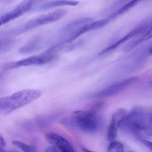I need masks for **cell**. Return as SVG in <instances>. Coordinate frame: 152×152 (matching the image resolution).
Wrapping results in <instances>:
<instances>
[{
  "label": "cell",
  "instance_id": "cell-23",
  "mask_svg": "<svg viewBox=\"0 0 152 152\" xmlns=\"http://www.w3.org/2000/svg\"><path fill=\"white\" fill-rule=\"evenodd\" d=\"M0 152H6L5 150H4L2 148L0 147Z\"/></svg>",
  "mask_w": 152,
  "mask_h": 152
},
{
  "label": "cell",
  "instance_id": "cell-17",
  "mask_svg": "<svg viewBox=\"0 0 152 152\" xmlns=\"http://www.w3.org/2000/svg\"><path fill=\"white\" fill-rule=\"evenodd\" d=\"M124 146L120 142L113 141L108 146L107 152H123Z\"/></svg>",
  "mask_w": 152,
  "mask_h": 152
},
{
  "label": "cell",
  "instance_id": "cell-10",
  "mask_svg": "<svg viewBox=\"0 0 152 152\" xmlns=\"http://www.w3.org/2000/svg\"><path fill=\"white\" fill-rule=\"evenodd\" d=\"M45 138L49 143L58 148L61 152H76L70 143L66 138L58 134H47Z\"/></svg>",
  "mask_w": 152,
  "mask_h": 152
},
{
  "label": "cell",
  "instance_id": "cell-11",
  "mask_svg": "<svg viewBox=\"0 0 152 152\" xmlns=\"http://www.w3.org/2000/svg\"><path fill=\"white\" fill-rule=\"evenodd\" d=\"M94 21V19L90 17H84L76 19L61 28L58 32V35L62 39L80 27Z\"/></svg>",
  "mask_w": 152,
  "mask_h": 152
},
{
  "label": "cell",
  "instance_id": "cell-7",
  "mask_svg": "<svg viewBox=\"0 0 152 152\" xmlns=\"http://www.w3.org/2000/svg\"><path fill=\"white\" fill-rule=\"evenodd\" d=\"M33 5V1H22L12 10L0 17V26L16 19L29 11L32 9Z\"/></svg>",
  "mask_w": 152,
  "mask_h": 152
},
{
  "label": "cell",
  "instance_id": "cell-14",
  "mask_svg": "<svg viewBox=\"0 0 152 152\" xmlns=\"http://www.w3.org/2000/svg\"><path fill=\"white\" fill-rule=\"evenodd\" d=\"M41 38L40 37H35L32 38L28 43L23 46L20 50V52L22 54H29L37 51L40 47V43Z\"/></svg>",
  "mask_w": 152,
  "mask_h": 152
},
{
  "label": "cell",
  "instance_id": "cell-21",
  "mask_svg": "<svg viewBox=\"0 0 152 152\" xmlns=\"http://www.w3.org/2000/svg\"><path fill=\"white\" fill-rule=\"evenodd\" d=\"M149 125L152 130V116L149 117Z\"/></svg>",
  "mask_w": 152,
  "mask_h": 152
},
{
  "label": "cell",
  "instance_id": "cell-22",
  "mask_svg": "<svg viewBox=\"0 0 152 152\" xmlns=\"http://www.w3.org/2000/svg\"><path fill=\"white\" fill-rule=\"evenodd\" d=\"M82 151L83 152H96L93 151H90V150L86 149V148H82Z\"/></svg>",
  "mask_w": 152,
  "mask_h": 152
},
{
  "label": "cell",
  "instance_id": "cell-24",
  "mask_svg": "<svg viewBox=\"0 0 152 152\" xmlns=\"http://www.w3.org/2000/svg\"><path fill=\"white\" fill-rule=\"evenodd\" d=\"M149 53H150V54H152V46L149 50Z\"/></svg>",
  "mask_w": 152,
  "mask_h": 152
},
{
  "label": "cell",
  "instance_id": "cell-15",
  "mask_svg": "<svg viewBox=\"0 0 152 152\" xmlns=\"http://www.w3.org/2000/svg\"><path fill=\"white\" fill-rule=\"evenodd\" d=\"M138 2H139V1H137V0H134V1L129 2L128 3L122 6L121 8L117 10L116 12L108 16L107 18H106V19L109 23L110 21L115 19L117 17L122 15L123 13H125V12L130 10L131 8L136 5Z\"/></svg>",
  "mask_w": 152,
  "mask_h": 152
},
{
  "label": "cell",
  "instance_id": "cell-27",
  "mask_svg": "<svg viewBox=\"0 0 152 152\" xmlns=\"http://www.w3.org/2000/svg\"></svg>",
  "mask_w": 152,
  "mask_h": 152
},
{
  "label": "cell",
  "instance_id": "cell-6",
  "mask_svg": "<svg viewBox=\"0 0 152 152\" xmlns=\"http://www.w3.org/2000/svg\"><path fill=\"white\" fill-rule=\"evenodd\" d=\"M136 77H130L115 83L105 89L89 95V98H97L109 97L116 95L122 92L127 87L137 81Z\"/></svg>",
  "mask_w": 152,
  "mask_h": 152
},
{
  "label": "cell",
  "instance_id": "cell-26",
  "mask_svg": "<svg viewBox=\"0 0 152 152\" xmlns=\"http://www.w3.org/2000/svg\"><path fill=\"white\" fill-rule=\"evenodd\" d=\"M18 152L14 151H11V152Z\"/></svg>",
  "mask_w": 152,
  "mask_h": 152
},
{
  "label": "cell",
  "instance_id": "cell-16",
  "mask_svg": "<svg viewBox=\"0 0 152 152\" xmlns=\"http://www.w3.org/2000/svg\"><path fill=\"white\" fill-rule=\"evenodd\" d=\"M12 143L13 145L23 152H37V150L35 146L27 144L21 141L14 140L12 141Z\"/></svg>",
  "mask_w": 152,
  "mask_h": 152
},
{
  "label": "cell",
  "instance_id": "cell-8",
  "mask_svg": "<svg viewBox=\"0 0 152 152\" xmlns=\"http://www.w3.org/2000/svg\"><path fill=\"white\" fill-rule=\"evenodd\" d=\"M126 115V111L122 109H119L113 113L107 132V137L110 142L116 139L118 130L122 126Z\"/></svg>",
  "mask_w": 152,
  "mask_h": 152
},
{
  "label": "cell",
  "instance_id": "cell-13",
  "mask_svg": "<svg viewBox=\"0 0 152 152\" xmlns=\"http://www.w3.org/2000/svg\"><path fill=\"white\" fill-rule=\"evenodd\" d=\"M152 37V22L149 24L145 30L141 34V36L135 40H132L125 46L124 50L129 51L134 49L136 46L142 42L150 39Z\"/></svg>",
  "mask_w": 152,
  "mask_h": 152
},
{
  "label": "cell",
  "instance_id": "cell-20",
  "mask_svg": "<svg viewBox=\"0 0 152 152\" xmlns=\"http://www.w3.org/2000/svg\"><path fill=\"white\" fill-rule=\"evenodd\" d=\"M5 145H6V143H5L4 139L2 137L0 136V147L3 148L5 146Z\"/></svg>",
  "mask_w": 152,
  "mask_h": 152
},
{
  "label": "cell",
  "instance_id": "cell-19",
  "mask_svg": "<svg viewBox=\"0 0 152 152\" xmlns=\"http://www.w3.org/2000/svg\"><path fill=\"white\" fill-rule=\"evenodd\" d=\"M45 152H61L58 148L55 146H51L48 147Z\"/></svg>",
  "mask_w": 152,
  "mask_h": 152
},
{
  "label": "cell",
  "instance_id": "cell-9",
  "mask_svg": "<svg viewBox=\"0 0 152 152\" xmlns=\"http://www.w3.org/2000/svg\"><path fill=\"white\" fill-rule=\"evenodd\" d=\"M149 25V23H145L141 24L139 26H137V27L132 29L129 33L126 34V35L120 38L119 40L113 43L111 45L109 46L105 49H104L102 51L99 53L98 55L102 56V55H104L111 51H113V50L117 48L118 46H119L121 44L126 42L130 38H132V37H134L137 35L142 34L146 29Z\"/></svg>",
  "mask_w": 152,
  "mask_h": 152
},
{
  "label": "cell",
  "instance_id": "cell-18",
  "mask_svg": "<svg viewBox=\"0 0 152 152\" xmlns=\"http://www.w3.org/2000/svg\"><path fill=\"white\" fill-rule=\"evenodd\" d=\"M140 141L146 146L148 147L149 149L152 151V142L147 140H143V139H140Z\"/></svg>",
  "mask_w": 152,
  "mask_h": 152
},
{
  "label": "cell",
  "instance_id": "cell-2",
  "mask_svg": "<svg viewBox=\"0 0 152 152\" xmlns=\"http://www.w3.org/2000/svg\"><path fill=\"white\" fill-rule=\"evenodd\" d=\"M41 94L39 90L26 89L0 98V114H9L38 99Z\"/></svg>",
  "mask_w": 152,
  "mask_h": 152
},
{
  "label": "cell",
  "instance_id": "cell-4",
  "mask_svg": "<svg viewBox=\"0 0 152 152\" xmlns=\"http://www.w3.org/2000/svg\"><path fill=\"white\" fill-rule=\"evenodd\" d=\"M73 119L76 126L85 133H94L98 128L99 123L96 109L75 111Z\"/></svg>",
  "mask_w": 152,
  "mask_h": 152
},
{
  "label": "cell",
  "instance_id": "cell-3",
  "mask_svg": "<svg viewBox=\"0 0 152 152\" xmlns=\"http://www.w3.org/2000/svg\"><path fill=\"white\" fill-rule=\"evenodd\" d=\"M66 13V10L59 9L42 14L29 20L18 28L12 29L9 33L15 35H21L40 26L58 21L63 18Z\"/></svg>",
  "mask_w": 152,
  "mask_h": 152
},
{
  "label": "cell",
  "instance_id": "cell-5",
  "mask_svg": "<svg viewBox=\"0 0 152 152\" xmlns=\"http://www.w3.org/2000/svg\"><path fill=\"white\" fill-rule=\"evenodd\" d=\"M55 56L56 54H54L45 51L39 55H34L20 60L5 63L3 66L2 68L5 70H9L20 67L43 65L52 61Z\"/></svg>",
  "mask_w": 152,
  "mask_h": 152
},
{
  "label": "cell",
  "instance_id": "cell-12",
  "mask_svg": "<svg viewBox=\"0 0 152 152\" xmlns=\"http://www.w3.org/2000/svg\"><path fill=\"white\" fill-rule=\"evenodd\" d=\"M79 3V2L77 1H67V0L52 1L48 2L45 3L39 4V5L35 7L34 10L37 11H40L46 10L54 7H59V6H66V5L75 6L77 5Z\"/></svg>",
  "mask_w": 152,
  "mask_h": 152
},
{
  "label": "cell",
  "instance_id": "cell-25",
  "mask_svg": "<svg viewBox=\"0 0 152 152\" xmlns=\"http://www.w3.org/2000/svg\"><path fill=\"white\" fill-rule=\"evenodd\" d=\"M2 75L1 74H0V79H1V78L2 77Z\"/></svg>",
  "mask_w": 152,
  "mask_h": 152
},
{
  "label": "cell",
  "instance_id": "cell-1",
  "mask_svg": "<svg viewBox=\"0 0 152 152\" xmlns=\"http://www.w3.org/2000/svg\"><path fill=\"white\" fill-rule=\"evenodd\" d=\"M149 117L142 110L135 109L127 114L121 127L137 136L140 139L152 140Z\"/></svg>",
  "mask_w": 152,
  "mask_h": 152
}]
</instances>
